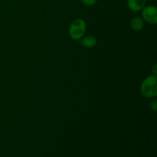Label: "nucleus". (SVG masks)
<instances>
[{
    "label": "nucleus",
    "mask_w": 157,
    "mask_h": 157,
    "mask_svg": "<svg viewBox=\"0 0 157 157\" xmlns=\"http://www.w3.org/2000/svg\"><path fill=\"white\" fill-rule=\"evenodd\" d=\"M144 20L142 17L136 16L132 18L130 21V27L135 32H140L142 30L144 27Z\"/></svg>",
    "instance_id": "39448f33"
},
{
    "label": "nucleus",
    "mask_w": 157,
    "mask_h": 157,
    "mask_svg": "<svg viewBox=\"0 0 157 157\" xmlns=\"http://www.w3.org/2000/svg\"><path fill=\"white\" fill-rule=\"evenodd\" d=\"M147 0H127V6L131 11L140 12L146 6Z\"/></svg>",
    "instance_id": "20e7f679"
},
{
    "label": "nucleus",
    "mask_w": 157,
    "mask_h": 157,
    "mask_svg": "<svg viewBox=\"0 0 157 157\" xmlns=\"http://www.w3.org/2000/svg\"><path fill=\"white\" fill-rule=\"evenodd\" d=\"M151 109L154 111H156V109H157V105H156V101H154L153 103L151 104V106H150Z\"/></svg>",
    "instance_id": "6e6552de"
},
{
    "label": "nucleus",
    "mask_w": 157,
    "mask_h": 157,
    "mask_svg": "<svg viewBox=\"0 0 157 157\" xmlns=\"http://www.w3.org/2000/svg\"><path fill=\"white\" fill-rule=\"evenodd\" d=\"M81 1L83 4L86 5V6H94V4H96L98 0H81Z\"/></svg>",
    "instance_id": "0eeeda50"
},
{
    "label": "nucleus",
    "mask_w": 157,
    "mask_h": 157,
    "mask_svg": "<svg viewBox=\"0 0 157 157\" xmlns=\"http://www.w3.org/2000/svg\"><path fill=\"white\" fill-rule=\"evenodd\" d=\"M86 29L87 26L84 20L82 18H76L70 25L68 31L69 36L73 40H81L85 34Z\"/></svg>",
    "instance_id": "f03ea898"
},
{
    "label": "nucleus",
    "mask_w": 157,
    "mask_h": 157,
    "mask_svg": "<svg viewBox=\"0 0 157 157\" xmlns=\"http://www.w3.org/2000/svg\"><path fill=\"white\" fill-rule=\"evenodd\" d=\"M153 73H154V75H156V64H155L154 66H153Z\"/></svg>",
    "instance_id": "1a4fd4ad"
},
{
    "label": "nucleus",
    "mask_w": 157,
    "mask_h": 157,
    "mask_svg": "<svg viewBox=\"0 0 157 157\" xmlns=\"http://www.w3.org/2000/svg\"><path fill=\"white\" fill-rule=\"evenodd\" d=\"M98 43V39L94 35H87V36L83 37L81 39V44L87 48L94 47Z\"/></svg>",
    "instance_id": "423d86ee"
},
{
    "label": "nucleus",
    "mask_w": 157,
    "mask_h": 157,
    "mask_svg": "<svg viewBox=\"0 0 157 157\" xmlns=\"http://www.w3.org/2000/svg\"><path fill=\"white\" fill-rule=\"evenodd\" d=\"M140 92L144 98H156L157 95L156 75H150L143 81L140 86Z\"/></svg>",
    "instance_id": "f257e3e1"
},
{
    "label": "nucleus",
    "mask_w": 157,
    "mask_h": 157,
    "mask_svg": "<svg viewBox=\"0 0 157 157\" xmlns=\"http://www.w3.org/2000/svg\"><path fill=\"white\" fill-rule=\"evenodd\" d=\"M142 18L144 21L150 25L157 23V8L155 6H144L142 9Z\"/></svg>",
    "instance_id": "7ed1b4c3"
}]
</instances>
